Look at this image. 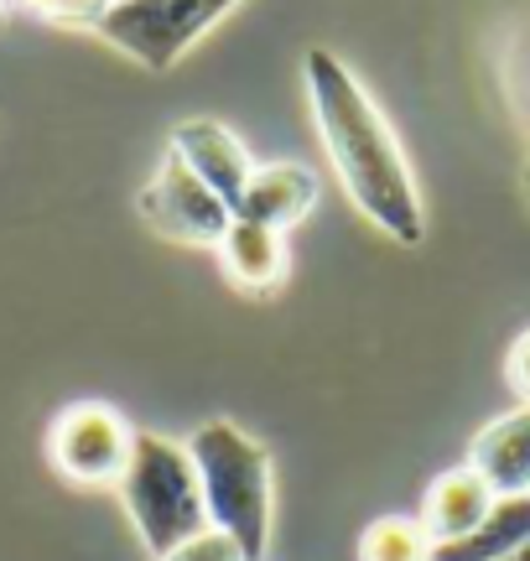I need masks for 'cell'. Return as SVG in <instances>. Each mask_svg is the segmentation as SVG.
I'll return each mask as SVG.
<instances>
[{
  "label": "cell",
  "instance_id": "1",
  "mask_svg": "<svg viewBox=\"0 0 530 561\" xmlns=\"http://www.w3.org/2000/svg\"><path fill=\"white\" fill-rule=\"evenodd\" d=\"M307 94H312L323 146L338 167V182L354 198V208L375 229H385L395 244H422L427 219H422V198H416V182H411L406 151H401L390 121L380 115V104L365 94V83L327 47H312L307 53Z\"/></svg>",
  "mask_w": 530,
  "mask_h": 561
},
{
  "label": "cell",
  "instance_id": "2",
  "mask_svg": "<svg viewBox=\"0 0 530 561\" xmlns=\"http://www.w3.org/2000/svg\"><path fill=\"white\" fill-rule=\"evenodd\" d=\"M187 458L204 483L208 525L224 530L245 561H261L270 546V453L234 421H204L187 442Z\"/></svg>",
  "mask_w": 530,
  "mask_h": 561
},
{
  "label": "cell",
  "instance_id": "3",
  "mask_svg": "<svg viewBox=\"0 0 530 561\" xmlns=\"http://www.w3.org/2000/svg\"><path fill=\"white\" fill-rule=\"evenodd\" d=\"M120 500L151 557H166V551H177L183 541L208 530L198 468L187 458V447L166 442L162 432H136L130 468L120 479Z\"/></svg>",
  "mask_w": 530,
  "mask_h": 561
},
{
  "label": "cell",
  "instance_id": "4",
  "mask_svg": "<svg viewBox=\"0 0 530 561\" xmlns=\"http://www.w3.org/2000/svg\"><path fill=\"white\" fill-rule=\"evenodd\" d=\"M229 5L234 0H115L94 32L110 47H120L125 58L162 73L224 16Z\"/></svg>",
  "mask_w": 530,
  "mask_h": 561
},
{
  "label": "cell",
  "instance_id": "5",
  "mask_svg": "<svg viewBox=\"0 0 530 561\" xmlns=\"http://www.w3.org/2000/svg\"><path fill=\"white\" fill-rule=\"evenodd\" d=\"M130 447H136V426L104 401L68 405L53 421V437H47L53 468L62 479L89 483V489H110V483L120 489L125 468H130Z\"/></svg>",
  "mask_w": 530,
  "mask_h": 561
},
{
  "label": "cell",
  "instance_id": "6",
  "mask_svg": "<svg viewBox=\"0 0 530 561\" xmlns=\"http://www.w3.org/2000/svg\"><path fill=\"white\" fill-rule=\"evenodd\" d=\"M141 219L162 234V240H177V244H214L224 240V229L234 224V208H229L219 193H208L204 182L187 172L183 161L166 151V161L157 167V178L141 187Z\"/></svg>",
  "mask_w": 530,
  "mask_h": 561
},
{
  "label": "cell",
  "instance_id": "7",
  "mask_svg": "<svg viewBox=\"0 0 530 561\" xmlns=\"http://www.w3.org/2000/svg\"><path fill=\"white\" fill-rule=\"evenodd\" d=\"M172 157L183 161L208 193H219L229 208H240L255 167H250V151L234 140V130H224L219 121H183L172 130Z\"/></svg>",
  "mask_w": 530,
  "mask_h": 561
},
{
  "label": "cell",
  "instance_id": "8",
  "mask_svg": "<svg viewBox=\"0 0 530 561\" xmlns=\"http://www.w3.org/2000/svg\"><path fill=\"white\" fill-rule=\"evenodd\" d=\"M469 468L494 489V500L530 494V405L489 421L469 447Z\"/></svg>",
  "mask_w": 530,
  "mask_h": 561
},
{
  "label": "cell",
  "instance_id": "9",
  "mask_svg": "<svg viewBox=\"0 0 530 561\" xmlns=\"http://www.w3.org/2000/svg\"><path fill=\"white\" fill-rule=\"evenodd\" d=\"M312 203H318V178L307 167H297V161H276V167H255L250 172V187L240 208H234V219L265 224V229L286 234L291 224H302L312 214Z\"/></svg>",
  "mask_w": 530,
  "mask_h": 561
},
{
  "label": "cell",
  "instance_id": "10",
  "mask_svg": "<svg viewBox=\"0 0 530 561\" xmlns=\"http://www.w3.org/2000/svg\"><path fill=\"white\" fill-rule=\"evenodd\" d=\"M489 510H494V489L463 462V468H448V473L427 489L416 525L427 530L431 546H448V541H463Z\"/></svg>",
  "mask_w": 530,
  "mask_h": 561
},
{
  "label": "cell",
  "instance_id": "11",
  "mask_svg": "<svg viewBox=\"0 0 530 561\" xmlns=\"http://www.w3.org/2000/svg\"><path fill=\"white\" fill-rule=\"evenodd\" d=\"M219 261H224V276L240 291H276L286 276V244L265 224L234 219L224 229V240H219Z\"/></svg>",
  "mask_w": 530,
  "mask_h": 561
},
{
  "label": "cell",
  "instance_id": "12",
  "mask_svg": "<svg viewBox=\"0 0 530 561\" xmlns=\"http://www.w3.org/2000/svg\"><path fill=\"white\" fill-rule=\"evenodd\" d=\"M520 546H530V494L494 500V510L473 525L463 541L431 546L427 561H505V557H515Z\"/></svg>",
  "mask_w": 530,
  "mask_h": 561
},
{
  "label": "cell",
  "instance_id": "13",
  "mask_svg": "<svg viewBox=\"0 0 530 561\" xmlns=\"http://www.w3.org/2000/svg\"><path fill=\"white\" fill-rule=\"evenodd\" d=\"M431 557V541L427 530L406 515H385V520H375L359 536V561H427Z\"/></svg>",
  "mask_w": 530,
  "mask_h": 561
},
{
  "label": "cell",
  "instance_id": "14",
  "mask_svg": "<svg viewBox=\"0 0 530 561\" xmlns=\"http://www.w3.org/2000/svg\"><path fill=\"white\" fill-rule=\"evenodd\" d=\"M21 5L37 11L42 21H58V26H100L115 0H21Z\"/></svg>",
  "mask_w": 530,
  "mask_h": 561
},
{
  "label": "cell",
  "instance_id": "15",
  "mask_svg": "<svg viewBox=\"0 0 530 561\" xmlns=\"http://www.w3.org/2000/svg\"><path fill=\"white\" fill-rule=\"evenodd\" d=\"M157 561H245V551L229 541L224 530L208 525L204 536H193V541H183L177 551H166V557H157Z\"/></svg>",
  "mask_w": 530,
  "mask_h": 561
},
{
  "label": "cell",
  "instance_id": "16",
  "mask_svg": "<svg viewBox=\"0 0 530 561\" xmlns=\"http://www.w3.org/2000/svg\"><path fill=\"white\" fill-rule=\"evenodd\" d=\"M505 380H510V390L530 405V328L510 343V359H505Z\"/></svg>",
  "mask_w": 530,
  "mask_h": 561
},
{
  "label": "cell",
  "instance_id": "17",
  "mask_svg": "<svg viewBox=\"0 0 530 561\" xmlns=\"http://www.w3.org/2000/svg\"><path fill=\"white\" fill-rule=\"evenodd\" d=\"M520 193H526V203H530V157H526V167H520Z\"/></svg>",
  "mask_w": 530,
  "mask_h": 561
}]
</instances>
